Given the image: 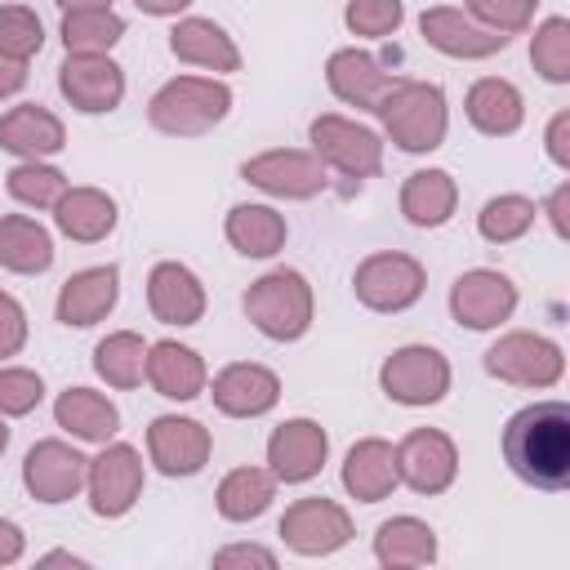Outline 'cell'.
Here are the masks:
<instances>
[{
    "label": "cell",
    "instance_id": "49",
    "mask_svg": "<svg viewBox=\"0 0 570 570\" xmlns=\"http://www.w3.org/2000/svg\"><path fill=\"white\" fill-rule=\"evenodd\" d=\"M566 205H570V187L561 183V187L552 191V200H548V218H552L557 236H566V232H570V227H566Z\"/></svg>",
    "mask_w": 570,
    "mask_h": 570
},
{
    "label": "cell",
    "instance_id": "19",
    "mask_svg": "<svg viewBox=\"0 0 570 570\" xmlns=\"http://www.w3.org/2000/svg\"><path fill=\"white\" fill-rule=\"evenodd\" d=\"M214 410L227 419H258L281 401V379L258 361H236L214 374Z\"/></svg>",
    "mask_w": 570,
    "mask_h": 570
},
{
    "label": "cell",
    "instance_id": "35",
    "mask_svg": "<svg viewBox=\"0 0 570 570\" xmlns=\"http://www.w3.org/2000/svg\"><path fill=\"white\" fill-rule=\"evenodd\" d=\"M94 370L98 379H107V387H138L147 379V343L134 330H116L94 347Z\"/></svg>",
    "mask_w": 570,
    "mask_h": 570
},
{
    "label": "cell",
    "instance_id": "46",
    "mask_svg": "<svg viewBox=\"0 0 570 570\" xmlns=\"http://www.w3.org/2000/svg\"><path fill=\"white\" fill-rule=\"evenodd\" d=\"M566 134H570V111H557L552 125H548V156L566 169L570 165V147H566Z\"/></svg>",
    "mask_w": 570,
    "mask_h": 570
},
{
    "label": "cell",
    "instance_id": "5",
    "mask_svg": "<svg viewBox=\"0 0 570 570\" xmlns=\"http://www.w3.org/2000/svg\"><path fill=\"white\" fill-rule=\"evenodd\" d=\"M423 285H428L423 263L410 254H396V249L370 254L352 272V294L370 312H405L423 298Z\"/></svg>",
    "mask_w": 570,
    "mask_h": 570
},
{
    "label": "cell",
    "instance_id": "13",
    "mask_svg": "<svg viewBox=\"0 0 570 570\" xmlns=\"http://www.w3.org/2000/svg\"><path fill=\"white\" fill-rule=\"evenodd\" d=\"M85 490H89V508L98 517H125L142 494V459H138V450L125 445V441L107 445L98 459H89Z\"/></svg>",
    "mask_w": 570,
    "mask_h": 570
},
{
    "label": "cell",
    "instance_id": "48",
    "mask_svg": "<svg viewBox=\"0 0 570 570\" xmlns=\"http://www.w3.org/2000/svg\"><path fill=\"white\" fill-rule=\"evenodd\" d=\"M27 85V62H13L0 53V98H13Z\"/></svg>",
    "mask_w": 570,
    "mask_h": 570
},
{
    "label": "cell",
    "instance_id": "25",
    "mask_svg": "<svg viewBox=\"0 0 570 570\" xmlns=\"http://www.w3.org/2000/svg\"><path fill=\"white\" fill-rule=\"evenodd\" d=\"M463 111L472 120V129H481L485 138H508L521 129L525 120V102H521V89L503 76H481L468 98H463Z\"/></svg>",
    "mask_w": 570,
    "mask_h": 570
},
{
    "label": "cell",
    "instance_id": "1",
    "mask_svg": "<svg viewBox=\"0 0 570 570\" xmlns=\"http://www.w3.org/2000/svg\"><path fill=\"white\" fill-rule=\"evenodd\" d=\"M503 459L525 485L566 490L570 485V405L534 401L517 410L503 428Z\"/></svg>",
    "mask_w": 570,
    "mask_h": 570
},
{
    "label": "cell",
    "instance_id": "33",
    "mask_svg": "<svg viewBox=\"0 0 570 570\" xmlns=\"http://www.w3.org/2000/svg\"><path fill=\"white\" fill-rule=\"evenodd\" d=\"M223 232H227V245L245 258H272L276 249H285V236H289L285 218L272 205H232Z\"/></svg>",
    "mask_w": 570,
    "mask_h": 570
},
{
    "label": "cell",
    "instance_id": "34",
    "mask_svg": "<svg viewBox=\"0 0 570 570\" xmlns=\"http://www.w3.org/2000/svg\"><path fill=\"white\" fill-rule=\"evenodd\" d=\"M214 499H218V512L227 521H254L276 499V476H272V468H232L218 481Z\"/></svg>",
    "mask_w": 570,
    "mask_h": 570
},
{
    "label": "cell",
    "instance_id": "40",
    "mask_svg": "<svg viewBox=\"0 0 570 570\" xmlns=\"http://www.w3.org/2000/svg\"><path fill=\"white\" fill-rule=\"evenodd\" d=\"M45 45V27L27 4H4L0 9V53L13 62H27L31 53H40Z\"/></svg>",
    "mask_w": 570,
    "mask_h": 570
},
{
    "label": "cell",
    "instance_id": "21",
    "mask_svg": "<svg viewBox=\"0 0 570 570\" xmlns=\"http://www.w3.org/2000/svg\"><path fill=\"white\" fill-rule=\"evenodd\" d=\"M120 298V272L116 263H102V267H85V272H71L58 289V321L62 325H76V330H89L98 325Z\"/></svg>",
    "mask_w": 570,
    "mask_h": 570
},
{
    "label": "cell",
    "instance_id": "12",
    "mask_svg": "<svg viewBox=\"0 0 570 570\" xmlns=\"http://www.w3.org/2000/svg\"><path fill=\"white\" fill-rule=\"evenodd\" d=\"M89 459L67 441H36L22 459V485L36 503H67L85 490Z\"/></svg>",
    "mask_w": 570,
    "mask_h": 570
},
{
    "label": "cell",
    "instance_id": "4",
    "mask_svg": "<svg viewBox=\"0 0 570 570\" xmlns=\"http://www.w3.org/2000/svg\"><path fill=\"white\" fill-rule=\"evenodd\" d=\"M232 111V89L214 76H174L147 102V120L169 138H200Z\"/></svg>",
    "mask_w": 570,
    "mask_h": 570
},
{
    "label": "cell",
    "instance_id": "17",
    "mask_svg": "<svg viewBox=\"0 0 570 570\" xmlns=\"http://www.w3.org/2000/svg\"><path fill=\"white\" fill-rule=\"evenodd\" d=\"M209 428L196 419H178V414H160L147 428V454L156 463V472L165 476H196L209 463Z\"/></svg>",
    "mask_w": 570,
    "mask_h": 570
},
{
    "label": "cell",
    "instance_id": "47",
    "mask_svg": "<svg viewBox=\"0 0 570 570\" xmlns=\"http://www.w3.org/2000/svg\"><path fill=\"white\" fill-rule=\"evenodd\" d=\"M22 548H27L22 530H18L13 521H4V517H0V566H13V561L22 557Z\"/></svg>",
    "mask_w": 570,
    "mask_h": 570
},
{
    "label": "cell",
    "instance_id": "8",
    "mask_svg": "<svg viewBox=\"0 0 570 570\" xmlns=\"http://www.w3.org/2000/svg\"><path fill=\"white\" fill-rule=\"evenodd\" d=\"M566 370V356L552 338L512 330L485 352V374L512 383V387H552Z\"/></svg>",
    "mask_w": 570,
    "mask_h": 570
},
{
    "label": "cell",
    "instance_id": "23",
    "mask_svg": "<svg viewBox=\"0 0 570 570\" xmlns=\"http://www.w3.org/2000/svg\"><path fill=\"white\" fill-rule=\"evenodd\" d=\"M325 85L338 102L347 107H361V111H374V102L387 94L392 76L383 71V62L365 49H334L330 62H325Z\"/></svg>",
    "mask_w": 570,
    "mask_h": 570
},
{
    "label": "cell",
    "instance_id": "11",
    "mask_svg": "<svg viewBox=\"0 0 570 570\" xmlns=\"http://www.w3.org/2000/svg\"><path fill=\"white\" fill-rule=\"evenodd\" d=\"M276 530L298 557H330L352 539V517L334 499L312 494V499H294Z\"/></svg>",
    "mask_w": 570,
    "mask_h": 570
},
{
    "label": "cell",
    "instance_id": "38",
    "mask_svg": "<svg viewBox=\"0 0 570 570\" xmlns=\"http://www.w3.org/2000/svg\"><path fill=\"white\" fill-rule=\"evenodd\" d=\"M4 187L18 205H31V209H53L67 191V174L53 169V165H40V160H22L4 174Z\"/></svg>",
    "mask_w": 570,
    "mask_h": 570
},
{
    "label": "cell",
    "instance_id": "42",
    "mask_svg": "<svg viewBox=\"0 0 570 570\" xmlns=\"http://www.w3.org/2000/svg\"><path fill=\"white\" fill-rule=\"evenodd\" d=\"M40 401H45V383H40V374H36V370L0 365V414H4V419L31 414Z\"/></svg>",
    "mask_w": 570,
    "mask_h": 570
},
{
    "label": "cell",
    "instance_id": "44",
    "mask_svg": "<svg viewBox=\"0 0 570 570\" xmlns=\"http://www.w3.org/2000/svg\"><path fill=\"white\" fill-rule=\"evenodd\" d=\"M22 343H27V312H22V303L13 294L0 289V361L18 356Z\"/></svg>",
    "mask_w": 570,
    "mask_h": 570
},
{
    "label": "cell",
    "instance_id": "9",
    "mask_svg": "<svg viewBox=\"0 0 570 570\" xmlns=\"http://www.w3.org/2000/svg\"><path fill=\"white\" fill-rule=\"evenodd\" d=\"M240 178L267 196H281V200H312L330 187L325 165L298 147H272L263 156H249L240 165Z\"/></svg>",
    "mask_w": 570,
    "mask_h": 570
},
{
    "label": "cell",
    "instance_id": "15",
    "mask_svg": "<svg viewBox=\"0 0 570 570\" xmlns=\"http://www.w3.org/2000/svg\"><path fill=\"white\" fill-rule=\"evenodd\" d=\"M58 89H62V98L76 111L102 116V111L120 107V98H125V71L107 53H67L62 67H58Z\"/></svg>",
    "mask_w": 570,
    "mask_h": 570
},
{
    "label": "cell",
    "instance_id": "31",
    "mask_svg": "<svg viewBox=\"0 0 570 570\" xmlns=\"http://www.w3.org/2000/svg\"><path fill=\"white\" fill-rule=\"evenodd\" d=\"M374 557L387 570H414L436 561V530L419 517H392L374 530Z\"/></svg>",
    "mask_w": 570,
    "mask_h": 570
},
{
    "label": "cell",
    "instance_id": "32",
    "mask_svg": "<svg viewBox=\"0 0 570 570\" xmlns=\"http://www.w3.org/2000/svg\"><path fill=\"white\" fill-rule=\"evenodd\" d=\"M0 267L18 276H40L53 267V240L49 232L27 214L0 218Z\"/></svg>",
    "mask_w": 570,
    "mask_h": 570
},
{
    "label": "cell",
    "instance_id": "14",
    "mask_svg": "<svg viewBox=\"0 0 570 570\" xmlns=\"http://www.w3.org/2000/svg\"><path fill=\"white\" fill-rule=\"evenodd\" d=\"M517 312V285L494 267H472L450 285V316L468 330H494Z\"/></svg>",
    "mask_w": 570,
    "mask_h": 570
},
{
    "label": "cell",
    "instance_id": "37",
    "mask_svg": "<svg viewBox=\"0 0 570 570\" xmlns=\"http://www.w3.org/2000/svg\"><path fill=\"white\" fill-rule=\"evenodd\" d=\"M534 214H539V209H534L530 196L508 191V196H494V200L481 205L476 232H481L490 245H512V240H521V236L534 227Z\"/></svg>",
    "mask_w": 570,
    "mask_h": 570
},
{
    "label": "cell",
    "instance_id": "16",
    "mask_svg": "<svg viewBox=\"0 0 570 570\" xmlns=\"http://www.w3.org/2000/svg\"><path fill=\"white\" fill-rule=\"evenodd\" d=\"M419 31H423V40H428L436 53H445V58H463V62H472V58H490V53L508 49V40H512V36L490 31V27H481L472 13L450 9V4L423 9V13H419Z\"/></svg>",
    "mask_w": 570,
    "mask_h": 570
},
{
    "label": "cell",
    "instance_id": "2",
    "mask_svg": "<svg viewBox=\"0 0 570 570\" xmlns=\"http://www.w3.org/2000/svg\"><path fill=\"white\" fill-rule=\"evenodd\" d=\"M374 116L383 120L387 138L410 156L436 151L445 142V129H450L445 94L432 80H392L387 94L374 102Z\"/></svg>",
    "mask_w": 570,
    "mask_h": 570
},
{
    "label": "cell",
    "instance_id": "10",
    "mask_svg": "<svg viewBox=\"0 0 570 570\" xmlns=\"http://www.w3.org/2000/svg\"><path fill=\"white\" fill-rule=\"evenodd\" d=\"M459 476V450L441 428H414L396 445V481L414 494H445Z\"/></svg>",
    "mask_w": 570,
    "mask_h": 570
},
{
    "label": "cell",
    "instance_id": "27",
    "mask_svg": "<svg viewBox=\"0 0 570 570\" xmlns=\"http://www.w3.org/2000/svg\"><path fill=\"white\" fill-rule=\"evenodd\" d=\"M343 490L361 503H379L396 490V450L383 436H365L343 459Z\"/></svg>",
    "mask_w": 570,
    "mask_h": 570
},
{
    "label": "cell",
    "instance_id": "24",
    "mask_svg": "<svg viewBox=\"0 0 570 570\" xmlns=\"http://www.w3.org/2000/svg\"><path fill=\"white\" fill-rule=\"evenodd\" d=\"M169 53L205 71H240V49L214 18H178L169 31Z\"/></svg>",
    "mask_w": 570,
    "mask_h": 570
},
{
    "label": "cell",
    "instance_id": "41",
    "mask_svg": "<svg viewBox=\"0 0 570 570\" xmlns=\"http://www.w3.org/2000/svg\"><path fill=\"white\" fill-rule=\"evenodd\" d=\"M343 22H347L352 36L387 40V36L405 22V4H401V0H347Z\"/></svg>",
    "mask_w": 570,
    "mask_h": 570
},
{
    "label": "cell",
    "instance_id": "50",
    "mask_svg": "<svg viewBox=\"0 0 570 570\" xmlns=\"http://www.w3.org/2000/svg\"><path fill=\"white\" fill-rule=\"evenodd\" d=\"M142 13H151V18H174V13H183L191 0H134Z\"/></svg>",
    "mask_w": 570,
    "mask_h": 570
},
{
    "label": "cell",
    "instance_id": "18",
    "mask_svg": "<svg viewBox=\"0 0 570 570\" xmlns=\"http://www.w3.org/2000/svg\"><path fill=\"white\" fill-rule=\"evenodd\" d=\"M325 454H330V436H325V428L312 423V419H285V423L267 436L272 476L285 481V485L312 481V476L325 468Z\"/></svg>",
    "mask_w": 570,
    "mask_h": 570
},
{
    "label": "cell",
    "instance_id": "43",
    "mask_svg": "<svg viewBox=\"0 0 570 570\" xmlns=\"http://www.w3.org/2000/svg\"><path fill=\"white\" fill-rule=\"evenodd\" d=\"M463 9L490 27V31H503V36H517L534 22V0H463Z\"/></svg>",
    "mask_w": 570,
    "mask_h": 570
},
{
    "label": "cell",
    "instance_id": "26",
    "mask_svg": "<svg viewBox=\"0 0 570 570\" xmlns=\"http://www.w3.org/2000/svg\"><path fill=\"white\" fill-rule=\"evenodd\" d=\"M205 361L200 352L174 343V338H160V343H147V383L169 396V401H191L205 392Z\"/></svg>",
    "mask_w": 570,
    "mask_h": 570
},
{
    "label": "cell",
    "instance_id": "45",
    "mask_svg": "<svg viewBox=\"0 0 570 570\" xmlns=\"http://www.w3.org/2000/svg\"><path fill=\"white\" fill-rule=\"evenodd\" d=\"M214 566L218 570H227V566H263V570H272L276 566V552H267L258 543H232V548L214 552Z\"/></svg>",
    "mask_w": 570,
    "mask_h": 570
},
{
    "label": "cell",
    "instance_id": "6",
    "mask_svg": "<svg viewBox=\"0 0 570 570\" xmlns=\"http://www.w3.org/2000/svg\"><path fill=\"white\" fill-rule=\"evenodd\" d=\"M307 138H312V156L321 165L338 169L343 178L361 183V178H374L383 169V138L374 129L347 120V116H334V111L316 116L307 125Z\"/></svg>",
    "mask_w": 570,
    "mask_h": 570
},
{
    "label": "cell",
    "instance_id": "30",
    "mask_svg": "<svg viewBox=\"0 0 570 570\" xmlns=\"http://www.w3.org/2000/svg\"><path fill=\"white\" fill-rule=\"evenodd\" d=\"M53 419L76 441H94V445H107L116 436V428H120V410L102 392H94V387H67L53 401Z\"/></svg>",
    "mask_w": 570,
    "mask_h": 570
},
{
    "label": "cell",
    "instance_id": "28",
    "mask_svg": "<svg viewBox=\"0 0 570 570\" xmlns=\"http://www.w3.org/2000/svg\"><path fill=\"white\" fill-rule=\"evenodd\" d=\"M53 223L67 240L98 245L116 232V200L98 187H67L62 200L53 205Z\"/></svg>",
    "mask_w": 570,
    "mask_h": 570
},
{
    "label": "cell",
    "instance_id": "36",
    "mask_svg": "<svg viewBox=\"0 0 570 570\" xmlns=\"http://www.w3.org/2000/svg\"><path fill=\"white\" fill-rule=\"evenodd\" d=\"M125 36V18L102 4V9H67L62 13V45L67 53H107Z\"/></svg>",
    "mask_w": 570,
    "mask_h": 570
},
{
    "label": "cell",
    "instance_id": "3",
    "mask_svg": "<svg viewBox=\"0 0 570 570\" xmlns=\"http://www.w3.org/2000/svg\"><path fill=\"white\" fill-rule=\"evenodd\" d=\"M240 307H245L249 325H254L263 338H272V343H294V338H303V334L312 330V312H316L312 285H307V276L294 272V267H276V272L258 276V281L245 289Z\"/></svg>",
    "mask_w": 570,
    "mask_h": 570
},
{
    "label": "cell",
    "instance_id": "52",
    "mask_svg": "<svg viewBox=\"0 0 570 570\" xmlns=\"http://www.w3.org/2000/svg\"><path fill=\"white\" fill-rule=\"evenodd\" d=\"M9 450V423H4V414H0V454Z\"/></svg>",
    "mask_w": 570,
    "mask_h": 570
},
{
    "label": "cell",
    "instance_id": "51",
    "mask_svg": "<svg viewBox=\"0 0 570 570\" xmlns=\"http://www.w3.org/2000/svg\"><path fill=\"white\" fill-rule=\"evenodd\" d=\"M62 9H102V4H111V0H58Z\"/></svg>",
    "mask_w": 570,
    "mask_h": 570
},
{
    "label": "cell",
    "instance_id": "29",
    "mask_svg": "<svg viewBox=\"0 0 570 570\" xmlns=\"http://www.w3.org/2000/svg\"><path fill=\"white\" fill-rule=\"evenodd\" d=\"M459 205V183L445 169H414L401 187V214L410 227H445Z\"/></svg>",
    "mask_w": 570,
    "mask_h": 570
},
{
    "label": "cell",
    "instance_id": "7",
    "mask_svg": "<svg viewBox=\"0 0 570 570\" xmlns=\"http://www.w3.org/2000/svg\"><path fill=\"white\" fill-rule=\"evenodd\" d=\"M379 387L396 405H436L450 392V361L428 343L396 347L379 370Z\"/></svg>",
    "mask_w": 570,
    "mask_h": 570
},
{
    "label": "cell",
    "instance_id": "22",
    "mask_svg": "<svg viewBox=\"0 0 570 570\" xmlns=\"http://www.w3.org/2000/svg\"><path fill=\"white\" fill-rule=\"evenodd\" d=\"M0 147L18 160H45V156H58L67 147V129L49 107L22 102V107H9L0 116Z\"/></svg>",
    "mask_w": 570,
    "mask_h": 570
},
{
    "label": "cell",
    "instance_id": "20",
    "mask_svg": "<svg viewBox=\"0 0 570 570\" xmlns=\"http://www.w3.org/2000/svg\"><path fill=\"white\" fill-rule=\"evenodd\" d=\"M147 307L160 325H196L205 316V285L187 263H156L147 272Z\"/></svg>",
    "mask_w": 570,
    "mask_h": 570
},
{
    "label": "cell",
    "instance_id": "39",
    "mask_svg": "<svg viewBox=\"0 0 570 570\" xmlns=\"http://www.w3.org/2000/svg\"><path fill=\"white\" fill-rule=\"evenodd\" d=\"M530 62L543 80L566 85L570 80V22L566 18H548L534 40H530Z\"/></svg>",
    "mask_w": 570,
    "mask_h": 570
}]
</instances>
